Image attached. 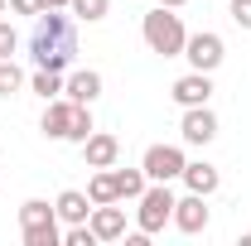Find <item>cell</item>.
Listing matches in <instances>:
<instances>
[{"instance_id":"cell-11","label":"cell","mask_w":251,"mask_h":246,"mask_svg":"<svg viewBox=\"0 0 251 246\" xmlns=\"http://www.w3.org/2000/svg\"><path fill=\"white\" fill-rule=\"evenodd\" d=\"M179 135H184L188 145H208V140L218 135V116H213L208 106H184V121H179Z\"/></svg>"},{"instance_id":"cell-20","label":"cell","mask_w":251,"mask_h":246,"mask_svg":"<svg viewBox=\"0 0 251 246\" xmlns=\"http://www.w3.org/2000/svg\"><path fill=\"white\" fill-rule=\"evenodd\" d=\"M20 87H25V73L15 68V58H0V97L20 92Z\"/></svg>"},{"instance_id":"cell-3","label":"cell","mask_w":251,"mask_h":246,"mask_svg":"<svg viewBox=\"0 0 251 246\" xmlns=\"http://www.w3.org/2000/svg\"><path fill=\"white\" fill-rule=\"evenodd\" d=\"M140 34H145L150 53H159V58H184L188 29H184V20H179V15H169V5L150 10V15L140 20Z\"/></svg>"},{"instance_id":"cell-17","label":"cell","mask_w":251,"mask_h":246,"mask_svg":"<svg viewBox=\"0 0 251 246\" xmlns=\"http://www.w3.org/2000/svg\"><path fill=\"white\" fill-rule=\"evenodd\" d=\"M87 198H92V208L97 203H121V198H116V174H111V169H97L92 184H87Z\"/></svg>"},{"instance_id":"cell-9","label":"cell","mask_w":251,"mask_h":246,"mask_svg":"<svg viewBox=\"0 0 251 246\" xmlns=\"http://www.w3.org/2000/svg\"><path fill=\"white\" fill-rule=\"evenodd\" d=\"M169 97L179 101V106H208V97H213V73H184L174 87H169Z\"/></svg>"},{"instance_id":"cell-24","label":"cell","mask_w":251,"mask_h":246,"mask_svg":"<svg viewBox=\"0 0 251 246\" xmlns=\"http://www.w3.org/2000/svg\"><path fill=\"white\" fill-rule=\"evenodd\" d=\"M44 10H68V0H39Z\"/></svg>"},{"instance_id":"cell-1","label":"cell","mask_w":251,"mask_h":246,"mask_svg":"<svg viewBox=\"0 0 251 246\" xmlns=\"http://www.w3.org/2000/svg\"><path fill=\"white\" fill-rule=\"evenodd\" d=\"M29 58L34 68H73L77 58V25H73V10H39L34 15V34H29Z\"/></svg>"},{"instance_id":"cell-19","label":"cell","mask_w":251,"mask_h":246,"mask_svg":"<svg viewBox=\"0 0 251 246\" xmlns=\"http://www.w3.org/2000/svg\"><path fill=\"white\" fill-rule=\"evenodd\" d=\"M68 10H73V20H87V25H97V20H106L111 0H68Z\"/></svg>"},{"instance_id":"cell-26","label":"cell","mask_w":251,"mask_h":246,"mask_svg":"<svg viewBox=\"0 0 251 246\" xmlns=\"http://www.w3.org/2000/svg\"><path fill=\"white\" fill-rule=\"evenodd\" d=\"M0 10H5V0H0Z\"/></svg>"},{"instance_id":"cell-10","label":"cell","mask_w":251,"mask_h":246,"mask_svg":"<svg viewBox=\"0 0 251 246\" xmlns=\"http://www.w3.org/2000/svg\"><path fill=\"white\" fill-rule=\"evenodd\" d=\"M82 159H87V169H111V164L121 159V140H116L111 130H92V135L82 140Z\"/></svg>"},{"instance_id":"cell-25","label":"cell","mask_w":251,"mask_h":246,"mask_svg":"<svg viewBox=\"0 0 251 246\" xmlns=\"http://www.w3.org/2000/svg\"><path fill=\"white\" fill-rule=\"evenodd\" d=\"M159 5H169V10H179V5H188V0H159Z\"/></svg>"},{"instance_id":"cell-18","label":"cell","mask_w":251,"mask_h":246,"mask_svg":"<svg viewBox=\"0 0 251 246\" xmlns=\"http://www.w3.org/2000/svg\"><path fill=\"white\" fill-rule=\"evenodd\" d=\"M29 87L44 97V101H53V97H63V73H53V68H39V73L29 77Z\"/></svg>"},{"instance_id":"cell-16","label":"cell","mask_w":251,"mask_h":246,"mask_svg":"<svg viewBox=\"0 0 251 246\" xmlns=\"http://www.w3.org/2000/svg\"><path fill=\"white\" fill-rule=\"evenodd\" d=\"M111 174H116V198H140L145 184H150L145 169H116V164H111Z\"/></svg>"},{"instance_id":"cell-15","label":"cell","mask_w":251,"mask_h":246,"mask_svg":"<svg viewBox=\"0 0 251 246\" xmlns=\"http://www.w3.org/2000/svg\"><path fill=\"white\" fill-rule=\"evenodd\" d=\"M53 208H58V217L73 227V222H87V217H92V198H87V193H77V188H63Z\"/></svg>"},{"instance_id":"cell-6","label":"cell","mask_w":251,"mask_h":246,"mask_svg":"<svg viewBox=\"0 0 251 246\" xmlns=\"http://www.w3.org/2000/svg\"><path fill=\"white\" fill-rule=\"evenodd\" d=\"M184 150L179 145H150L145 150V159H140V169H145V179L150 184H169V179H179L184 174Z\"/></svg>"},{"instance_id":"cell-2","label":"cell","mask_w":251,"mask_h":246,"mask_svg":"<svg viewBox=\"0 0 251 246\" xmlns=\"http://www.w3.org/2000/svg\"><path fill=\"white\" fill-rule=\"evenodd\" d=\"M39 130H44L49 140H73V145H82L97 125H92V111H87L82 101H73V97H53V101L44 106Z\"/></svg>"},{"instance_id":"cell-7","label":"cell","mask_w":251,"mask_h":246,"mask_svg":"<svg viewBox=\"0 0 251 246\" xmlns=\"http://www.w3.org/2000/svg\"><path fill=\"white\" fill-rule=\"evenodd\" d=\"M184 58L198 68V73H218L222 58H227V49H222V34L213 29H203V34H188V44H184Z\"/></svg>"},{"instance_id":"cell-12","label":"cell","mask_w":251,"mask_h":246,"mask_svg":"<svg viewBox=\"0 0 251 246\" xmlns=\"http://www.w3.org/2000/svg\"><path fill=\"white\" fill-rule=\"evenodd\" d=\"M87 227L97 232V242H121V237H126V208H116V203H97L92 217H87Z\"/></svg>"},{"instance_id":"cell-14","label":"cell","mask_w":251,"mask_h":246,"mask_svg":"<svg viewBox=\"0 0 251 246\" xmlns=\"http://www.w3.org/2000/svg\"><path fill=\"white\" fill-rule=\"evenodd\" d=\"M63 97H73V101H82V106H92L97 97H101V73H92V68H82V73H73V77H63Z\"/></svg>"},{"instance_id":"cell-8","label":"cell","mask_w":251,"mask_h":246,"mask_svg":"<svg viewBox=\"0 0 251 246\" xmlns=\"http://www.w3.org/2000/svg\"><path fill=\"white\" fill-rule=\"evenodd\" d=\"M174 227H179L184 237H198V232H208V203H203V193L174 198Z\"/></svg>"},{"instance_id":"cell-5","label":"cell","mask_w":251,"mask_h":246,"mask_svg":"<svg viewBox=\"0 0 251 246\" xmlns=\"http://www.w3.org/2000/svg\"><path fill=\"white\" fill-rule=\"evenodd\" d=\"M20 227H25V246H58V208H49L44 198L20 203Z\"/></svg>"},{"instance_id":"cell-22","label":"cell","mask_w":251,"mask_h":246,"mask_svg":"<svg viewBox=\"0 0 251 246\" xmlns=\"http://www.w3.org/2000/svg\"><path fill=\"white\" fill-rule=\"evenodd\" d=\"M232 20H237L242 29H251V0H232Z\"/></svg>"},{"instance_id":"cell-23","label":"cell","mask_w":251,"mask_h":246,"mask_svg":"<svg viewBox=\"0 0 251 246\" xmlns=\"http://www.w3.org/2000/svg\"><path fill=\"white\" fill-rule=\"evenodd\" d=\"M10 10H15V15H39L44 5H39V0H10Z\"/></svg>"},{"instance_id":"cell-13","label":"cell","mask_w":251,"mask_h":246,"mask_svg":"<svg viewBox=\"0 0 251 246\" xmlns=\"http://www.w3.org/2000/svg\"><path fill=\"white\" fill-rule=\"evenodd\" d=\"M188 184V193H203V198H213L222 184V174H218V164H208V159H193V164H184V174H179Z\"/></svg>"},{"instance_id":"cell-21","label":"cell","mask_w":251,"mask_h":246,"mask_svg":"<svg viewBox=\"0 0 251 246\" xmlns=\"http://www.w3.org/2000/svg\"><path fill=\"white\" fill-rule=\"evenodd\" d=\"M15 49H20V34H15V25L0 20V58H15Z\"/></svg>"},{"instance_id":"cell-4","label":"cell","mask_w":251,"mask_h":246,"mask_svg":"<svg viewBox=\"0 0 251 246\" xmlns=\"http://www.w3.org/2000/svg\"><path fill=\"white\" fill-rule=\"evenodd\" d=\"M169 222H174V193H169V184H145V193L135 198V227L145 237H155Z\"/></svg>"}]
</instances>
